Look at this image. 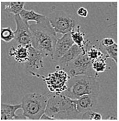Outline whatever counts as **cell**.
<instances>
[{"instance_id": "obj_1", "label": "cell", "mask_w": 119, "mask_h": 121, "mask_svg": "<svg viewBox=\"0 0 119 121\" xmlns=\"http://www.w3.org/2000/svg\"><path fill=\"white\" fill-rule=\"evenodd\" d=\"M31 45L41 52L44 58L53 60L57 37L48 17L42 22L30 25Z\"/></svg>"}, {"instance_id": "obj_2", "label": "cell", "mask_w": 119, "mask_h": 121, "mask_svg": "<svg viewBox=\"0 0 119 121\" xmlns=\"http://www.w3.org/2000/svg\"><path fill=\"white\" fill-rule=\"evenodd\" d=\"M45 113L52 120L79 119L82 115L77 111L75 100L62 94H52Z\"/></svg>"}, {"instance_id": "obj_3", "label": "cell", "mask_w": 119, "mask_h": 121, "mask_svg": "<svg viewBox=\"0 0 119 121\" xmlns=\"http://www.w3.org/2000/svg\"><path fill=\"white\" fill-rule=\"evenodd\" d=\"M67 89L62 94L73 100L90 94L99 95L100 85L96 78L88 76H77L70 78Z\"/></svg>"}, {"instance_id": "obj_4", "label": "cell", "mask_w": 119, "mask_h": 121, "mask_svg": "<svg viewBox=\"0 0 119 121\" xmlns=\"http://www.w3.org/2000/svg\"><path fill=\"white\" fill-rule=\"evenodd\" d=\"M52 93L26 94L22 99L23 114L26 119L40 120L45 113L48 99Z\"/></svg>"}, {"instance_id": "obj_5", "label": "cell", "mask_w": 119, "mask_h": 121, "mask_svg": "<svg viewBox=\"0 0 119 121\" xmlns=\"http://www.w3.org/2000/svg\"><path fill=\"white\" fill-rule=\"evenodd\" d=\"M48 18L55 32L63 35L70 33L78 25L75 17L62 11L51 12Z\"/></svg>"}, {"instance_id": "obj_6", "label": "cell", "mask_w": 119, "mask_h": 121, "mask_svg": "<svg viewBox=\"0 0 119 121\" xmlns=\"http://www.w3.org/2000/svg\"><path fill=\"white\" fill-rule=\"evenodd\" d=\"M70 77L77 76H88L97 78L98 73L92 68V63L86 54H81L76 59L68 64L64 69Z\"/></svg>"}, {"instance_id": "obj_7", "label": "cell", "mask_w": 119, "mask_h": 121, "mask_svg": "<svg viewBox=\"0 0 119 121\" xmlns=\"http://www.w3.org/2000/svg\"><path fill=\"white\" fill-rule=\"evenodd\" d=\"M70 76L64 69H57L48 74L44 78L47 87L50 93L61 94L66 90Z\"/></svg>"}, {"instance_id": "obj_8", "label": "cell", "mask_w": 119, "mask_h": 121, "mask_svg": "<svg viewBox=\"0 0 119 121\" xmlns=\"http://www.w3.org/2000/svg\"><path fill=\"white\" fill-rule=\"evenodd\" d=\"M16 24V29L14 31L15 40L18 43L25 46L31 44V35L30 29V25L25 22L19 16H15Z\"/></svg>"}, {"instance_id": "obj_9", "label": "cell", "mask_w": 119, "mask_h": 121, "mask_svg": "<svg viewBox=\"0 0 119 121\" xmlns=\"http://www.w3.org/2000/svg\"><path fill=\"white\" fill-rule=\"evenodd\" d=\"M28 58L25 63L26 69L32 73L44 67V55L30 44L28 46Z\"/></svg>"}, {"instance_id": "obj_10", "label": "cell", "mask_w": 119, "mask_h": 121, "mask_svg": "<svg viewBox=\"0 0 119 121\" xmlns=\"http://www.w3.org/2000/svg\"><path fill=\"white\" fill-rule=\"evenodd\" d=\"M74 44L70 33L64 34L61 38H57L52 60L58 62Z\"/></svg>"}, {"instance_id": "obj_11", "label": "cell", "mask_w": 119, "mask_h": 121, "mask_svg": "<svg viewBox=\"0 0 119 121\" xmlns=\"http://www.w3.org/2000/svg\"><path fill=\"white\" fill-rule=\"evenodd\" d=\"M98 95L93 94L84 95L75 100L79 112L83 115L87 111H93L97 106Z\"/></svg>"}, {"instance_id": "obj_12", "label": "cell", "mask_w": 119, "mask_h": 121, "mask_svg": "<svg viewBox=\"0 0 119 121\" xmlns=\"http://www.w3.org/2000/svg\"><path fill=\"white\" fill-rule=\"evenodd\" d=\"M22 109L21 104H2L1 105V120H26L23 115H18L16 112L18 110Z\"/></svg>"}, {"instance_id": "obj_13", "label": "cell", "mask_w": 119, "mask_h": 121, "mask_svg": "<svg viewBox=\"0 0 119 121\" xmlns=\"http://www.w3.org/2000/svg\"><path fill=\"white\" fill-rule=\"evenodd\" d=\"M82 53L83 52L82 49L74 44L65 54L58 60L59 68L57 69H60V68H61V69L64 70L65 67L68 64Z\"/></svg>"}, {"instance_id": "obj_14", "label": "cell", "mask_w": 119, "mask_h": 121, "mask_svg": "<svg viewBox=\"0 0 119 121\" xmlns=\"http://www.w3.org/2000/svg\"><path fill=\"white\" fill-rule=\"evenodd\" d=\"M9 56L13 58L19 64L26 63L28 58V46L18 44L17 46H12L9 51Z\"/></svg>"}, {"instance_id": "obj_15", "label": "cell", "mask_w": 119, "mask_h": 121, "mask_svg": "<svg viewBox=\"0 0 119 121\" xmlns=\"http://www.w3.org/2000/svg\"><path fill=\"white\" fill-rule=\"evenodd\" d=\"M81 26L78 25L70 33L74 44L82 49L83 54H86V52L85 46L87 40H85V34L81 31Z\"/></svg>"}, {"instance_id": "obj_16", "label": "cell", "mask_w": 119, "mask_h": 121, "mask_svg": "<svg viewBox=\"0 0 119 121\" xmlns=\"http://www.w3.org/2000/svg\"><path fill=\"white\" fill-rule=\"evenodd\" d=\"M19 15L27 24H29V21H34L36 24L40 23L46 17V16L36 13L33 10H28L24 9L20 12Z\"/></svg>"}, {"instance_id": "obj_17", "label": "cell", "mask_w": 119, "mask_h": 121, "mask_svg": "<svg viewBox=\"0 0 119 121\" xmlns=\"http://www.w3.org/2000/svg\"><path fill=\"white\" fill-rule=\"evenodd\" d=\"M4 9L7 13H12L15 16L19 15L24 9L25 2H3Z\"/></svg>"}, {"instance_id": "obj_18", "label": "cell", "mask_w": 119, "mask_h": 121, "mask_svg": "<svg viewBox=\"0 0 119 121\" xmlns=\"http://www.w3.org/2000/svg\"><path fill=\"white\" fill-rule=\"evenodd\" d=\"M86 55L92 63L95 60L104 58V54L102 50L98 49L94 45H91L86 51Z\"/></svg>"}, {"instance_id": "obj_19", "label": "cell", "mask_w": 119, "mask_h": 121, "mask_svg": "<svg viewBox=\"0 0 119 121\" xmlns=\"http://www.w3.org/2000/svg\"><path fill=\"white\" fill-rule=\"evenodd\" d=\"M107 59L106 58H102L93 62L92 68L93 70L97 73L104 72L106 69V60Z\"/></svg>"}, {"instance_id": "obj_20", "label": "cell", "mask_w": 119, "mask_h": 121, "mask_svg": "<svg viewBox=\"0 0 119 121\" xmlns=\"http://www.w3.org/2000/svg\"><path fill=\"white\" fill-rule=\"evenodd\" d=\"M103 47L106 52V55H107L109 57L112 58L115 63L116 64H117L118 56V45L117 43H115L111 46L107 47L103 46Z\"/></svg>"}, {"instance_id": "obj_21", "label": "cell", "mask_w": 119, "mask_h": 121, "mask_svg": "<svg viewBox=\"0 0 119 121\" xmlns=\"http://www.w3.org/2000/svg\"><path fill=\"white\" fill-rule=\"evenodd\" d=\"M2 40L6 42H10L15 39L14 31L10 27L2 28L1 32Z\"/></svg>"}, {"instance_id": "obj_22", "label": "cell", "mask_w": 119, "mask_h": 121, "mask_svg": "<svg viewBox=\"0 0 119 121\" xmlns=\"http://www.w3.org/2000/svg\"><path fill=\"white\" fill-rule=\"evenodd\" d=\"M102 116L99 112L93 111H88L84 112L81 117V119L90 120H101Z\"/></svg>"}, {"instance_id": "obj_23", "label": "cell", "mask_w": 119, "mask_h": 121, "mask_svg": "<svg viewBox=\"0 0 119 121\" xmlns=\"http://www.w3.org/2000/svg\"><path fill=\"white\" fill-rule=\"evenodd\" d=\"M115 41L111 38H104L101 41V45L102 46H111L115 43Z\"/></svg>"}, {"instance_id": "obj_24", "label": "cell", "mask_w": 119, "mask_h": 121, "mask_svg": "<svg viewBox=\"0 0 119 121\" xmlns=\"http://www.w3.org/2000/svg\"><path fill=\"white\" fill-rule=\"evenodd\" d=\"M77 14L79 17L85 18L88 16L89 12L86 8L80 7L77 11Z\"/></svg>"}, {"instance_id": "obj_25", "label": "cell", "mask_w": 119, "mask_h": 121, "mask_svg": "<svg viewBox=\"0 0 119 121\" xmlns=\"http://www.w3.org/2000/svg\"><path fill=\"white\" fill-rule=\"evenodd\" d=\"M40 120H52L51 118H50L49 116L46 115L45 113H44L43 115H42Z\"/></svg>"}]
</instances>
